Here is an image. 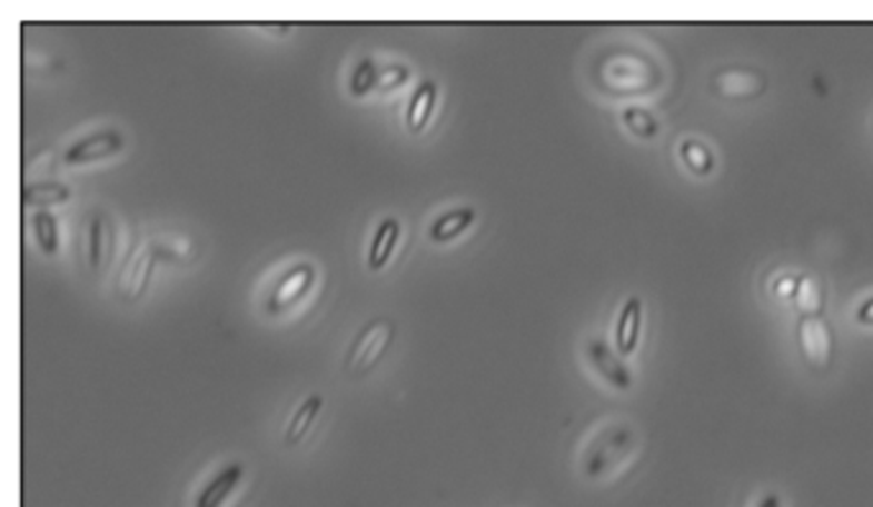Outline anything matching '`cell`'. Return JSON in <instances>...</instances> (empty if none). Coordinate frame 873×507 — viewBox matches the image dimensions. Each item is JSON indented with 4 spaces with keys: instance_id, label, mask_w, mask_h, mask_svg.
I'll return each mask as SVG.
<instances>
[{
    "instance_id": "1",
    "label": "cell",
    "mask_w": 873,
    "mask_h": 507,
    "mask_svg": "<svg viewBox=\"0 0 873 507\" xmlns=\"http://www.w3.org/2000/svg\"><path fill=\"white\" fill-rule=\"evenodd\" d=\"M661 67L654 59H643V54L628 52V49H615L597 59L595 70H592V82L597 84L602 92L615 98H633L641 92H651L661 84Z\"/></svg>"
},
{
    "instance_id": "2",
    "label": "cell",
    "mask_w": 873,
    "mask_h": 507,
    "mask_svg": "<svg viewBox=\"0 0 873 507\" xmlns=\"http://www.w3.org/2000/svg\"><path fill=\"white\" fill-rule=\"evenodd\" d=\"M635 449V434L628 422H609L592 438L582 454V475L599 479L621 467Z\"/></svg>"
},
{
    "instance_id": "3",
    "label": "cell",
    "mask_w": 873,
    "mask_h": 507,
    "mask_svg": "<svg viewBox=\"0 0 873 507\" xmlns=\"http://www.w3.org/2000/svg\"><path fill=\"white\" fill-rule=\"evenodd\" d=\"M395 320L389 318H375L369 324H364L359 328V334L354 336V341L346 351L344 359V371L354 379L367 377L371 369H375L379 361L387 357L389 346L395 341Z\"/></svg>"
},
{
    "instance_id": "4",
    "label": "cell",
    "mask_w": 873,
    "mask_h": 507,
    "mask_svg": "<svg viewBox=\"0 0 873 507\" xmlns=\"http://www.w3.org/2000/svg\"><path fill=\"white\" fill-rule=\"evenodd\" d=\"M316 277L318 272L310 261H295V265L282 269L265 295V312H269V316H282V312L300 306L310 295L313 285H316Z\"/></svg>"
},
{
    "instance_id": "5",
    "label": "cell",
    "mask_w": 873,
    "mask_h": 507,
    "mask_svg": "<svg viewBox=\"0 0 873 507\" xmlns=\"http://www.w3.org/2000/svg\"><path fill=\"white\" fill-rule=\"evenodd\" d=\"M157 265H159L157 251H155V247H151L149 239H141V241L133 243L129 254H126L121 272H118L116 298L126 302V306L141 300L149 290Z\"/></svg>"
},
{
    "instance_id": "6",
    "label": "cell",
    "mask_w": 873,
    "mask_h": 507,
    "mask_svg": "<svg viewBox=\"0 0 873 507\" xmlns=\"http://www.w3.org/2000/svg\"><path fill=\"white\" fill-rule=\"evenodd\" d=\"M126 149V137L116 129H100L90 131L85 137L75 139L70 147L62 151L65 167H80V165H96L106 162V159L121 155Z\"/></svg>"
},
{
    "instance_id": "7",
    "label": "cell",
    "mask_w": 873,
    "mask_h": 507,
    "mask_svg": "<svg viewBox=\"0 0 873 507\" xmlns=\"http://www.w3.org/2000/svg\"><path fill=\"white\" fill-rule=\"evenodd\" d=\"M710 88L717 98H725V100H756L766 92L768 80L764 72L756 70V67L733 64V67H723V70L712 74Z\"/></svg>"
},
{
    "instance_id": "8",
    "label": "cell",
    "mask_w": 873,
    "mask_h": 507,
    "mask_svg": "<svg viewBox=\"0 0 873 507\" xmlns=\"http://www.w3.org/2000/svg\"><path fill=\"white\" fill-rule=\"evenodd\" d=\"M116 223L106 210H92L88 218V231H85V251H88V265L96 275H106L116 257Z\"/></svg>"
},
{
    "instance_id": "9",
    "label": "cell",
    "mask_w": 873,
    "mask_h": 507,
    "mask_svg": "<svg viewBox=\"0 0 873 507\" xmlns=\"http://www.w3.org/2000/svg\"><path fill=\"white\" fill-rule=\"evenodd\" d=\"M584 357H587L589 367L595 369L609 387H615V390L621 392H628L633 387V371L625 365L623 354L613 349L605 338L589 336L587 341H584Z\"/></svg>"
},
{
    "instance_id": "10",
    "label": "cell",
    "mask_w": 873,
    "mask_h": 507,
    "mask_svg": "<svg viewBox=\"0 0 873 507\" xmlns=\"http://www.w3.org/2000/svg\"><path fill=\"white\" fill-rule=\"evenodd\" d=\"M796 341H800L802 357L812 369H827L833 361V328L822 316H802L796 326Z\"/></svg>"
},
{
    "instance_id": "11",
    "label": "cell",
    "mask_w": 873,
    "mask_h": 507,
    "mask_svg": "<svg viewBox=\"0 0 873 507\" xmlns=\"http://www.w3.org/2000/svg\"><path fill=\"white\" fill-rule=\"evenodd\" d=\"M643 312H646V306H643L638 295H631V298L623 302L621 316H617L615 324V349L621 351L623 357H631V354L638 349L643 334Z\"/></svg>"
},
{
    "instance_id": "12",
    "label": "cell",
    "mask_w": 873,
    "mask_h": 507,
    "mask_svg": "<svg viewBox=\"0 0 873 507\" xmlns=\"http://www.w3.org/2000/svg\"><path fill=\"white\" fill-rule=\"evenodd\" d=\"M151 247L157 251V259L165 261V265L175 267H188L198 259V243L190 236H185L180 231H157L149 236Z\"/></svg>"
},
{
    "instance_id": "13",
    "label": "cell",
    "mask_w": 873,
    "mask_h": 507,
    "mask_svg": "<svg viewBox=\"0 0 873 507\" xmlns=\"http://www.w3.org/2000/svg\"><path fill=\"white\" fill-rule=\"evenodd\" d=\"M241 479H244V464L239 461L226 464L224 469H218L216 475L206 481V487L200 489L198 497H195V507H224V503L234 495V489L239 487Z\"/></svg>"
},
{
    "instance_id": "14",
    "label": "cell",
    "mask_w": 873,
    "mask_h": 507,
    "mask_svg": "<svg viewBox=\"0 0 873 507\" xmlns=\"http://www.w3.org/2000/svg\"><path fill=\"white\" fill-rule=\"evenodd\" d=\"M477 221V210L469 208V206H459V208H452L446 210V213H440L434 223L428 228V241L430 243H438V247H444V243H452L469 231L472 223Z\"/></svg>"
},
{
    "instance_id": "15",
    "label": "cell",
    "mask_w": 873,
    "mask_h": 507,
    "mask_svg": "<svg viewBox=\"0 0 873 507\" xmlns=\"http://www.w3.org/2000/svg\"><path fill=\"white\" fill-rule=\"evenodd\" d=\"M438 84L434 80H420L418 88L413 90L408 111H405V129L410 133H423L428 129L430 116L436 111Z\"/></svg>"
},
{
    "instance_id": "16",
    "label": "cell",
    "mask_w": 873,
    "mask_h": 507,
    "mask_svg": "<svg viewBox=\"0 0 873 507\" xmlns=\"http://www.w3.org/2000/svg\"><path fill=\"white\" fill-rule=\"evenodd\" d=\"M400 233H403V226L397 218L389 216L385 221H379L367 251V265L371 272H379V269H385L389 265V259H393V254L397 249V241H400Z\"/></svg>"
},
{
    "instance_id": "17",
    "label": "cell",
    "mask_w": 873,
    "mask_h": 507,
    "mask_svg": "<svg viewBox=\"0 0 873 507\" xmlns=\"http://www.w3.org/2000/svg\"><path fill=\"white\" fill-rule=\"evenodd\" d=\"M70 198H72L70 185L57 180L27 182L21 190L23 208H33V210H49V208L65 206V202H70Z\"/></svg>"
},
{
    "instance_id": "18",
    "label": "cell",
    "mask_w": 873,
    "mask_h": 507,
    "mask_svg": "<svg viewBox=\"0 0 873 507\" xmlns=\"http://www.w3.org/2000/svg\"><path fill=\"white\" fill-rule=\"evenodd\" d=\"M320 408H324V397L320 395H310V397H305V400L298 405V408H295V412H292V418L287 420V426H285V446H298L305 436L310 434V428L316 426V420H318V416H320Z\"/></svg>"
},
{
    "instance_id": "19",
    "label": "cell",
    "mask_w": 873,
    "mask_h": 507,
    "mask_svg": "<svg viewBox=\"0 0 873 507\" xmlns=\"http://www.w3.org/2000/svg\"><path fill=\"white\" fill-rule=\"evenodd\" d=\"M31 231L37 239V247L47 257H54L59 251V223L52 210H33L31 213Z\"/></svg>"
},
{
    "instance_id": "20",
    "label": "cell",
    "mask_w": 873,
    "mask_h": 507,
    "mask_svg": "<svg viewBox=\"0 0 873 507\" xmlns=\"http://www.w3.org/2000/svg\"><path fill=\"white\" fill-rule=\"evenodd\" d=\"M794 306L802 310V316H822L825 308V287L815 277H800L792 292Z\"/></svg>"
},
{
    "instance_id": "21",
    "label": "cell",
    "mask_w": 873,
    "mask_h": 507,
    "mask_svg": "<svg viewBox=\"0 0 873 507\" xmlns=\"http://www.w3.org/2000/svg\"><path fill=\"white\" fill-rule=\"evenodd\" d=\"M679 157L684 167L697 177H705L715 169V155H712L707 143H702L697 139H684L679 143Z\"/></svg>"
},
{
    "instance_id": "22",
    "label": "cell",
    "mask_w": 873,
    "mask_h": 507,
    "mask_svg": "<svg viewBox=\"0 0 873 507\" xmlns=\"http://www.w3.org/2000/svg\"><path fill=\"white\" fill-rule=\"evenodd\" d=\"M379 84V62L371 57H364L356 62L349 78V92L354 98H367Z\"/></svg>"
},
{
    "instance_id": "23",
    "label": "cell",
    "mask_w": 873,
    "mask_h": 507,
    "mask_svg": "<svg viewBox=\"0 0 873 507\" xmlns=\"http://www.w3.org/2000/svg\"><path fill=\"white\" fill-rule=\"evenodd\" d=\"M621 118H623L625 129H628L635 139L651 141L658 133V121H656V116L648 111V108L625 106V111H623Z\"/></svg>"
},
{
    "instance_id": "24",
    "label": "cell",
    "mask_w": 873,
    "mask_h": 507,
    "mask_svg": "<svg viewBox=\"0 0 873 507\" xmlns=\"http://www.w3.org/2000/svg\"><path fill=\"white\" fill-rule=\"evenodd\" d=\"M410 80V67H405L400 62H387L379 64V92H393L397 88H403L405 82Z\"/></svg>"
},
{
    "instance_id": "25",
    "label": "cell",
    "mask_w": 873,
    "mask_h": 507,
    "mask_svg": "<svg viewBox=\"0 0 873 507\" xmlns=\"http://www.w3.org/2000/svg\"><path fill=\"white\" fill-rule=\"evenodd\" d=\"M855 320H859L861 326H873V298L863 300L859 308H855Z\"/></svg>"
},
{
    "instance_id": "26",
    "label": "cell",
    "mask_w": 873,
    "mask_h": 507,
    "mask_svg": "<svg viewBox=\"0 0 873 507\" xmlns=\"http://www.w3.org/2000/svg\"><path fill=\"white\" fill-rule=\"evenodd\" d=\"M756 507H782V500H778V495L771 493V495H766L764 500H761Z\"/></svg>"
}]
</instances>
